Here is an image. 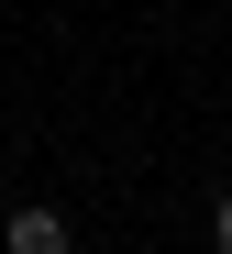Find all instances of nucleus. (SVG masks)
I'll use <instances>...</instances> for the list:
<instances>
[{
    "mask_svg": "<svg viewBox=\"0 0 232 254\" xmlns=\"http://www.w3.org/2000/svg\"><path fill=\"white\" fill-rule=\"evenodd\" d=\"M210 232H221V254H232V199H221V221H210Z\"/></svg>",
    "mask_w": 232,
    "mask_h": 254,
    "instance_id": "2",
    "label": "nucleus"
},
{
    "mask_svg": "<svg viewBox=\"0 0 232 254\" xmlns=\"http://www.w3.org/2000/svg\"><path fill=\"white\" fill-rule=\"evenodd\" d=\"M0 254H67V221L56 210H11L0 221Z\"/></svg>",
    "mask_w": 232,
    "mask_h": 254,
    "instance_id": "1",
    "label": "nucleus"
}]
</instances>
